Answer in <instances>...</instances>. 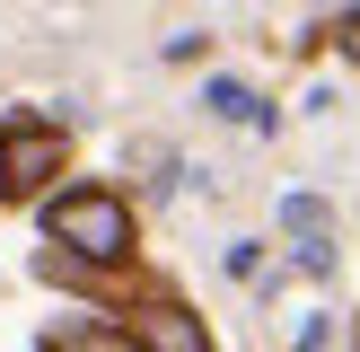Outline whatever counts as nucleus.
Returning <instances> with one entry per match:
<instances>
[{"label": "nucleus", "mask_w": 360, "mask_h": 352, "mask_svg": "<svg viewBox=\"0 0 360 352\" xmlns=\"http://www.w3.org/2000/svg\"><path fill=\"white\" fill-rule=\"evenodd\" d=\"M141 352H211V334L193 326L185 308H150L141 317Z\"/></svg>", "instance_id": "nucleus-3"}, {"label": "nucleus", "mask_w": 360, "mask_h": 352, "mask_svg": "<svg viewBox=\"0 0 360 352\" xmlns=\"http://www.w3.org/2000/svg\"><path fill=\"white\" fill-rule=\"evenodd\" d=\"M255 264H264V246H255V238H238V246H229V273H238V282H255Z\"/></svg>", "instance_id": "nucleus-6"}, {"label": "nucleus", "mask_w": 360, "mask_h": 352, "mask_svg": "<svg viewBox=\"0 0 360 352\" xmlns=\"http://www.w3.org/2000/svg\"><path fill=\"white\" fill-rule=\"evenodd\" d=\"M79 352H141L132 334H79Z\"/></svg>", "instance_id": "nucleus-7"}, {"label": "nucleus", "mask_w": 360, "mask_h": 352, "mask_svg": "<svg viewBox=\"0 0 360 352\" xmlns=\"http://www.w3.org/2000/svg\"><path fill=\"white\" fill-rule=\"evenodd\" d=\"M202 106H211V115H229V123H264V115H255V97H246V80H211V88H202Z\"/></svg>", "instance_id": "nucleus-5"}, {"label": "nucleus", "mask_w": 360, "mask_h": 352, "mask_svg": "<svg viewBox=\"0 0 360 352\" xmlns=\"http://www.w3.org/2000/svg\"><path fill=\"white\" fill-rule=\"evenodd\" d=\"M44 229H53V246H70V256H88V264L132 256V211H123L115 194H62Z\"/></svg>", "instance_id": "nucleus-1"}, {"label": "nucleus", "mask_w": 360, "mask_h": 352, "mask_svg": "<svg viewBox=\"0 0 360 352\" xmlns=\"http://www.w3.org/2000/svg\"><path fill=\"white\" fill-rule=\"evenodd\" d=\"M281 229H290L299 246H326L334 238V211L316 203V194H281Z\"/></svg>", "instance_id": "nucleus-4"}, {"label": "nucleus", "mask_w": 360, "mask_h": 352, "mask_svg": "<svg viewBox=\"0 0 360 352\" xmlns=\"http://www.w3.org/2000/svg\"><path fill=\"white\" fill-rule=\"evenodd\" d=\"M343 53H352V62H360V18H352V27H343Z\"/></svg>", "instance_id": "nucleus-8"}, {"label": "nucleus", "mask_w": 360, "mask_h": 352, "mask_svg": "<svg viewBox=\"0 0 360 352\" xmlns=\"http://www.w3.org/2000/svg\"><path fill=\"white\" fill-rule=\"evenodd\" d=\"M62 168V132H18V141H0V194H35L44 176Z\"/></svg>", "instance_id": "nucleus-2"}]
</instances>
